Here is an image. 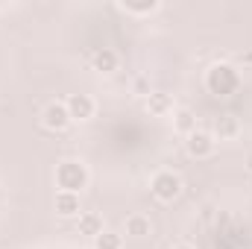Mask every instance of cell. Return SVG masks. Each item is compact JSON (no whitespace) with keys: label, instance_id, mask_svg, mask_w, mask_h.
Returning a JSON list of instances; mask_svg holds the SVG:
<instances>
[{"label":"cell","instance_id":"cell-1","mask_svg":"<svg viewBox=\"0 0 252 249\" xmlns=\"http://www.w3.org/2000/svg\"><path fill=\"white\" fill-rule=\"evenodd\" d=\"M241 85H244V76H241V70L235 64L214 62L205 70V88L214 97H232V94L241 91Z\"/></svg>","mask_w":252,"mask_h":249},{"label":"cell","instance_id":"cell-2","mask_svg":"<svg viewBox=\"0 0 252 249\" xmlns=\"http://www.w3.org/2000/svg\"><path fill=\"white\" fill-rule=\"evenodd\" d=\"M53 182L59 190H70V193H82L88 182H91V170L85 161L79 158H62L53 170Z\"/></svg>","mask_w":252,"mask_h":249},{"label":"cell","instance_id":"cell-3","mask_svg":"<svg viewBox=\"0 0 252 249\" xmlns=\"http://www.w3.org/2000/svg\"><path fill=\"white\" fill-rule=\"evenodd\" d=\"M182 187H185L182 185V176H179L176 170H170V167L156 170L153 179H150V193H153L158 202H173V199H179Z\"/></svg>","mask_w":252,"mask_h":249},{"label":"cell","instance_id":"cell-4","mask_svg":"<svg viewBox=\"0 0 252 249\" xmlns=\"http://www.w3.org/2000/svg\"><path fill=\"white\" fill-rule=\"evenodd\" d=\"M185 153L196 161H205V158H211L217 153V141H214V135L208 129H196L185 138Z\"/></svg>","mask_w":252,"mask_h":249},{"label":"cell","instance_id":"cell-5","mask_svg":"<svg viewBox=\"0 0 252 249\" xmlns=\"http://www.w3.org/2000/svg\"><path fill=\"white\" fill-rule=\"evenodd\" d=\"M64 106H67V115L73 124H88L97 115V100L91 94H67Z\"/></svg>","mask_w":252,"mask_h":249},{"label":"cell","instance_id":"cell-6","mask_svg":"<svg viewBox=\"0 0 252 249\" xmlns=\"http://www.w3.org/2000/svg\"><path fill=\"white\" fill-rule=\"evenodd\" d=\"M70 124H73V121H70V115H67L64 100H53V103H47V106L41 109V126H44L47 132H64Z\"/></svg>","mask_w":252,"mask_h":249},{"label":"cell","instance_id":"cell-7","mask_svg":"<svg viewBox=\"0 0 252 249\" xmlns=\"http://www.w3.org/2000/svg\"><path fill=\"white\" fill-rule=\"evenodd\" d=\"M124 235L126 238H132V241H147V238H153V220H150V214H144V211H132V214H126Z\"/></svg>","mask_w":252,"mask_h":249},{"label":"cell","instance_id":"cell-8","mask_svg":"<svg viewBox=\"0 0 252 249\" xmlns=\"http://www.w3.org/2000/svg\"><path fill=\"white\" fill-rule=\"evenodd\" d=\"M241 132H244V124H241V118H235L232 112L220 115V118L214 121V129H211L214 141H238Z\"/></svg>","mask_w":252,"mask_h":249},{"label":"cell","instance_id":"cell-9","mask_svg":"<svg viewBox=\"0 0 252 249\" xmlns=\"http://www.w3.org/2000/svg\"><path fill=\"white\" fill-rule=\"evenodd\" d=\"M82 193H70V190H56L53 196V208L59 217H79L82 214Z\"/></svg>","mask_w":252,"mask_h":249},{"label":"cell","instance_id":"cell-10","mask_svg":"<svg viewBox=\"0 0 252 249\" xmlns=\"http://www.w3.org/2000/svg\"><path fill=\"white\" fill-rule=\"evenodd\" d=\"M91 67H94L97 73H115V70L121 67V56H118L112 47H100V50L91 53Z\"/></svg>","mask_w":252,"mask_h":249},{"label":"cell","instance_id":"cell-11","mask_svg":"<svg viewBox=\"0 0 252 249\" xmlns=\"http://www.w3.org/2000/svg\"><path fill=\"white\" fill-rule=\"evenodd\" d=\"M147 109H150V115H156V118H170V115L176 112V103H173L170 94L153 91V94L147 97Z\"/></svg>","mask_w":252,"mask_h":249},{"label":"cell","instance_id":"cell-12","mask_svg":"<svg viewBox=\"0 0 252 249\" xmlns=\"http://www.w3.org/2000/svg\"><path fill=\"white\" fill-rule=\"evenodd\" d=\"M76 229H79V235H88V238H97L106 226H103V214L100 211H82L79 217H76Z\"/></svg>","mask_w":252,"mask_h":249},{"label":"cell","instance_id":"cell-13","mask_svg":"<svg viewBox=\"0 0 252 249\" xmlns=\"http://www.w3.org/2000/svg\"><path fill=\"white\" fill-rule=\"evenodd\" d=\"M170 121H173V132L182 135V138H188L190 132L199 129V126H196V115H193L190 109H176V112L170 115Z\"/></svg>","mask_w":252,"mask_h":249},{"label":"cell","instance_id":"cell-14","mask_svg":"<svg viewBox=\"0 0 252 249\" xmlns=\"http://www.w3.org/2000/svg\"><path fill=\"white\" fill-rule=\"evenodd\" d=\"M161 3L158 0H121L118 9H124L126 15H153Z\"/></svg>","mask_w":252,"mask_h":249},{"label":"cell","instance_id":"cell-15","mask_svg":"<svg viewBox=\"0 0 252 249\" xmlns=\"http://www.w3.org/2000/svg\"><path fill=\"white\" fill-rule=\"evenodd\" d=\"M94 249H126V238L121 235V232L103 229V232L94 238Z\"/></svg>","mask_w":252,"mask_h":249},{"label":"cell","instance_id":"cell-16","mask_svg":"<svg viewBox=\"0 0 252 249\" xmlns=\"http://www.w3.org/2000/svg\"><path fill=\"white\" fill-rule=\"evenodd\" d=\"M132 91H135L138 97H150V94H153L150 79H147V76H135V79H132Z\"/></svg>","mask_w":252,"mask_h":249},{"label":"cell","instance_id":"cell-17","mask_svg":"<svg viewBox=\"0 0 252 249\" xmlns=\"http://www.w3.org/2000/svg\"><path fill=\"white\" fill-rule=\"evenodd\" d=\"M170 249H196V247H193L190 241H176V244H173Z\"/></svg>","mask_w":252,"mask_h":249},{"label":"cell","instance_id":"cell-18","mask_svg":"<svg viewBox=\"0 0 252 249\" xmlns=\"http://www.w3.org/2000/svg\"><path fill=\"white\" fill-rule=\"evenodd\" d=\"M247 170L252 173V153H250V158H247Z\"/></svg>","mask_w":252,"mask_h":249},{"label":"cell","instance_id":"cell-19","mask_svg":"<svg viewBox=\"0 0 252 249\" xmlns=\"http://www.w3.org/2000/svg\"><path fill=\"white\" fill-rule=\"evenodd\" d=\"M247 62H252V53H250V56H247Z\"/></svg>","mask_w":252,"mask_h":249}]
</instances>
